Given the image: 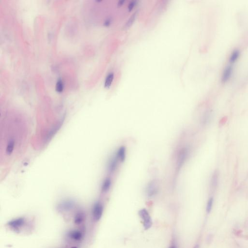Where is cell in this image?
<instances>
[{
    "mask_svg": "<svg viewBox=\"0 0 248 248\" xmlns=\"http://www.w3.org/2000/svg\"><path fill=\"white\" fill-rule=\"evenodd\" d=\"M160 189V184L158 181L153 180L149 182L146 187V193L149 197H154L157 195Z\"/></svg>",
    "mask_w": 248,
    "mask_h": 248,
    "instance_id": "1",
    "label": "cell"
},
{
    "mask_svg": "<svg viewBox=\"0 0 248 248\" xmlns=\"http://www.w3.org/2000/svg\"><path fill=\"white\" fill-rule=\"evenodd\" d=\"M139 215L143 221V226L145 229H148L151 227L152 222L148 210L143 208L139 211Z\"/></svg>",
    "mask_w": 248,
    "mask_h": 248,
    "instance_id": "2",
    "label": "cell"
},
{
    "mask_svg": "<svg viewBox=\"0 0 248 248\" xmlns=\"http://www.w3.org/2000/svg\"><path fill=\"white\" fill-rule=\"evenodd\" d=\"M103 212V207L102 204L99 202H96L94 204L92 208V216L94 220L95 221H99Z\"/></svg>",
    "mask_w": 248,
    "mask_h": 248,
    "instance_id": "3",
    "label": "cell"
},
{
    "mask_svg": "<svg viewBox=\"0 0 248 248\" xmlns=\"http://www.w3.org/2000/svg\"><path fill=\"white\" fill-rule=\"evenodd\" d=\"M188 155V150L187 148H183L179 151L177 160V168L179 170L183 165Z\"/></svg>",
    "mask_w": 248,
    "mask_h": 248,
    "instance_id": "4",
    "label": "cell"
},
{
    "mask_svg": "<svg viewBox=\"0 0 248 248\" xmlns=\"http://www.w3.org/2000/svg\"><path fill=\"white\" fill-rule=\"evenodd\" d=\"M25 218L21 217L12 219L7 223V225L14 229H19L25 223Z\"/></svg>",
    "mask_w": 248,
    "mask_h": 248,
    "instance_id": "5",
    "label": "cell"
},
{
    "mask_svg": "<svg viewBox=\"0 0 248 248\" xmlns=\"http://www.w3.org/2000/svg\"><path fill=\"white\" fill-rule=\"evenodd\" d=\"M219 181V172L218 170L214 172L212 175L211 177V180H210V187L211 190H216L217 187H218Z\"/></svg>",
    "mask_w": 248,
    "mask_h": 248,
    "instance_id": "6",
    "label": "cell"
},
{
    "mask_svg": "<svg viewBox=\"0 0 248 248\" xmlns=\"http://www.w3.org/2000/svg\"><path fill=\"white\" fill-rule=\"evenodd\" d=\"M74 207V203L71 201H66L62 202L58 205V209L62 211H68Z\"/></svg>",
    "mask_w": 248,
    "mask_h": 248,
    "instance_id": "7",
    "label": "cell"
},
{
    "mask_svg": "<svg viewBox=\"0 0 248 248\" xmlns=\"http://www.w3.org/2000/svg\"><path fill=\"white\" fill-rule=\"evenodd\" d=\"M233 71V68L231 66H227L223 71L222 75V81L223 83H225L230 79L231 77Z\"/></svg>",
    "mask_w": 248,
    "mask_h": 248,
    "instance_id": "8",
    "label": "cell"
},
{
    "mask_svg": "<svg viewBox=\"0 0 248 248\" xmlns=\"http://www.w3.org/2000/svg\"><path fill=\"white\" fill-rule=\"evenodd\" d=\"M68 235L71 239L75 241H79L83 237V233L80 231L77 230L71 231L69 232Z\"/></svg>",
    "mask_w": 248,
    "mask_h": 248,
    "instance_id": "9",
    "label": "cell"
},
{
    "mask_svg": "<svg viewBox=\"0 0 248 248\" xmlns=\"http://www.w3.org/2000/svg\"><path fill=\"white\" fill-rule=\"evenodd\" d=\"M116 157L121 162H124L125 159V148L124 146L120 147L118 150Z\"/></svg>",
    "mask_w": 248,
    "mask_h": 248,
    "instance_id": "10",
    "label": "cell"
},
{
    "mask_svg": "<svg viewBox=\"0 0 248 248\" xmlns=\"http://www.w3.org/2000/svg\"><path fill=\"white\" fill-rule=\"evenodd\" d=\"M112 184V181L111 179L109 178H107L104 181L103 183L102 184L101 190L102 192H106L110 189V186Z\"/></svg>",
    "mask_w": 248,
    "mask_h": 248,
    "instance_id": "11",
    "label": "cell"
},
{
    "mask_svg": "<svg viewBox=\"0 0 248 248\" xmlns=\"http://www.w3.org/2000/svg\"><path fill=\"white\" fill-rule=\"evenodd\" d=\"M114 79V74L113 73H109L107 76L105 81L104 86L106 88H109L112 85Z\"/></svg>",
    "mask_w": 248,
    "mask_h": 248,
    "instance_id": "12",
    "label": "cell"
},
{
    "mask_svg": "<svg viewBox=\"0 0 248 248\" xmlns=\"http://www.w3.org/2000/svg\"><path fill=\"white\" fill-rule=\"evenodd\" d=\"M118 159L117 157H114L110 160L109 164V170L110 172H113L117 167Z\"/></svg>",
    "mask_w": 248,
    "mask_h": 248,
    "instance_id": "13",
    "label": "cell"
},
{
    "mask_svg": "<svg viewBox=\"0 0 248 248\" xmlns=\"http://www.w3.org/2000/svg\"><path fill=\"white\" fill-rule=\"evenodd\" d=\"M84 215L82 213H78L75 216L74 222L76 224H80L84 220Z\"/></svg>",
    "mask_w": 248,
    "mask_h": 248,
    "instance_id": "14",
    "label": "cell"
},
{
    "mask_svg": "<svg viewBox=\"0 0 248 248\" xmlns=\"http://www.w3.org/2000/svg\"><path fill=\"white\" fill-rule=\"evenodd\" d=\"M239 51L238 50H235L232 52L230 57V62L231 63H234L237 60L239 56Z\"/></svg>",
    "mask_w": 248,
    "mask_h": 248,
    "instance_id": "15",
    "label": "cell"
},
{
    "mask_svg": "<svg viewBox=\"0 0 248 248\" xmlns=\"http://www.w3.org/2000/svg\"><path fill=\"white\" fill-rule=\"evenodd\" d=\"M213 202V197H210L209 199H208V201H207V208H206V211H207V213H210V212H211L212 208Z\"/></svg>",
    "mask_w": 248,
    "mask_h": 248,
    "instance_id": "16",
    "label": "cell"
},
{
    "mask_svg": "<svg viewBox=\"0 0 248 248\" xmlns=\"http://www.w3.org/2000/svg\"><path fill=\"white\" fill-rule=\"evenodd\" d=\"M63 88V84L62 80H58L56 84V90L58 92H61Z\"/></svg>",
    "mask_w": 248,
    "mask_h": 248,
    "instance_id": "17",
    "label": "cell"
},
{
    "mask_svg": "<svg viewBox=\"0 0 248 248\" xmlns=\"http://www.w3.org/2000/svg\"><path fill=\"white\" fill-rule=\"evenodd\" d=\"M136 3L135 1H133L131 3H130V4L128 5V9L129 11H130L133 9L134 7L135 6Z\"/></svg>",
    "mask_w": 248,
    "mask_h": 248,
    "instance_id": "18",
    "label": "cell"
},
{
    "mask_svg": "<svg viewBox=\"0 0 248 248\" xmlns=\"http://www.w3.org/2000/svg\"><path fill=\"white\" fill-rule=\"evenodd\" d=\"M135 16L134 15L131 17V18L130 19V20L128 21V22L127 23V25L128 26H130V25L133 24V21H134V19H135Z\"/></svg>",
    "mask_w": 248,
    "mask_h": 248,
    "instance_id": "19",
    "label": "cell"
},
{
    "mask_svg": "<svg viewBox=\"0 0 248 248\" xmlns=\"http://www.w3.org/2000/svg\"><path fill=\"white\" fill-rule=\"evenodd\" d=\"M193 248H199V245H196Z\"/></svg>",
    "mask_w": 248,
    "mask_h": 248,
    "instance_id": "20",
    "label": "cell"
},
{
    "mask_svg": "<svg viewBox=\"0 0 248 248\" xmlns=\"http://www.w3.org/2000/svg\"><path fill=\"white\" fill-rule=\"evenodd\" d=\"M169 248H176V247L173 246H171V247H170Z\"/></svg>",
    "mask_w": 248,
    "mask_h": 248,
    "instance_id": "21",
    "label": "cell"
},
{
    "mask_svg": "<svg viewBox=\"0 0 248 248\" xmlns=\"http://www.w3.org/2000/svg\"><path fill=\"white\" fill-rule=\"evenodd\" d=\"M71 248H78L77 247H72Z\"/></svg>",
    "mask_w": 248,
    "mask_h": 248,
    "instance_id": "22",
    "label": "cell"
}]
</instances>
